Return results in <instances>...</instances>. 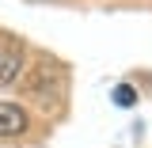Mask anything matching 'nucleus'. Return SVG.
I'll list each match as a JSON object with an SVG mask.
<instances>
[{
  "label": "nucleus",
  "instance_id": "nucleus-3",
  "mask_svg": "<svg viewBox=\"0 0 152 148\" xmlns=\"http://www.w3.org/2000/svg\"><path fill=\"white\" fill-rule=\"evenodd\" d=\"M114 103H118L122 110H129L133 103H137V91H133L129 84H118V87H114Z\"/></svg>",
  "mask_w": 152,
  "mask_h": 148
},
{
  "label": "nucleus",
  "instance_id": "nucleus-2",
  "mask_svg": "<svg viewBox=\"0 0 152 148\" xmlns=\"http://www.w3.org/2000/svg\"><path fill=\"white\" fill-rule=\"evenodd\" d=\"M27 125H31L27 110H23L19 103H4V99H0V137H23Z\"/></svg>",
  "mask_w": 152,
  "mask_h": 148
},
{
  "label": "nucleus",
  "instance_id": "nucleus-1",
  "mask_svg": "<svg viewBox=\"0 0 152 148\" xmlns=\"http://www.w3.org/2000/svg\"><path fill=\"white\" fill-rule=\"evenodd\" d=\"M23 72V46L15 38H0V87L15 84Z\"/></svg>",
  "mask_w": 152,
  "mask_h": 148
}]
</instances>
